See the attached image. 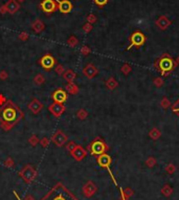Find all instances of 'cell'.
<instances>
[{"mask_svg":"<svg viewBox=\"0 0 179 200\" xmlns=\"http://www.w3.org/2000/svg\"><path fill=\"white\" fill-rule=\"evenodd\" d=\"M67 140H68V136L61 130H58L55 134L52 135L51 137V142L56 146H58V147H63L65 144L67 143Z\"/></svg>","mask_w":179,"mask_h":200,"instance_id":"obj_9","label":"cell"},{"mask_svg":"<svg viewBox=\"0 0 179 200\" xmlns=\"http://www.w3.org/2000/svg\"><path fill=\"white\" fill-rule=\"evenodd\" d=\"M155 163H156V161H155L154 158H149V160L147 161V165H149V167H153Z\"/></svg>","mask_w":179,"mask_h":200,"instance_id":"obj_41","label":"cell"},{"mask_svg":"<svg viewBox=\"0 0 179 200\" xmlns=\"http://www.w3.org/2000/svg\"><path fill=\"white\" fill-rule=\"evenodd\" d=\"M44 82H45V78L42 73H38V75H35V78H34V83H35L36 85H38V86L42 85Z\"/></svg>","mask_w":179,"mask_h":200,"instance_id":"obj_23","label":"cell"},{"mask_svg":"<svg viewBox=\"0 0 179 200\" xmlns=\"http://www.w3.org/2000/svg\"><path fill=\"white\" fill-rule=\"evenodd\" d=\"M130 41H131V44L128 47V49H130L133 46H135V47H140L144 43V41H146V37H144V35L142 32H135L130 37Z\"/></svg>","mask_w":179,"mask_h":200,"instance_id":"obj_7","label":"cell"},{"mask_svg":"<svg viewBox=\"0 0 179 200\" xmlns=\"http://www.w3.org/2000/svg\"><path fill=\"white\" fill-rule=\"evenodd\" d=\"M131 70V68L129 67V65H124V67H122V71L124 73H128Z\"/></svg>","mask_w":179,"mask_h":200,"instance_id":"obj_43","label":"cell"},{"mask_svg":"<svg viewBox=\"0 0 179 200\" xmlns=\"http://www.w3.org/2000/svg\"><path fill=\"white\" fill-rule=\"evenodd\" d=\"M51 98L55 103H59V104H64L68 99L67 92L64 89H57L54 91L51 94Z\"/></svg>","mask_w":179,"mask_h":200,"instance_id":"obj_10","label":"cell"},{"mask_svg":"<svg viewBox=\"0 0 179 200\" xmlns=\"http://www.w3.org/2000/svg\"><path fill=\"white\" fill-rule=\"evenodd\" d=\"M88 116V112L85 109H79L77 112V118L80 120H85Z\"/></svg>","mask_w":179,"mask_h":200,"instance_id":"obj_25","label":"cell"},{"mask_svg":"<svg viewBox=\"0 0 179 200\" xmlns=\"http://www.w3.org/2000/svg\"><path fill=\"white\" fill-rule=\"evenodd\" d=\"M156 24L158 25L160 30H166V28L171 24V22L168 20V18L166 17V16H161V17L156 21Z\"/></svg>","mask_w":179,"mask_h":200,"instance_id":"obj_21","label":"cell"},{"mask_svg":"<svg viewBox=\"0 0 179 200\" xmlns=\"http://www.w3.org/2000/svg\"><path fill=\"white\" fill-rule=\"evenodd\" d=\"M65 89H66V92L70 93V94H77L79 92V87L73 82L68 83L67 85H66V87H65Z\"/></svg>","mask_w":179,"mask_h":200,"instance_id":"obj_22","label":"cell"},{"mask_svg":"<svg viewBox=\"0 0 179 200\" xmlns=\"http://www.w3.org/2000/svg\"><path fill=\"white\" fill-rule=\"evenodd\" d=\"M81 54L84 56H87L90 54V48L88 47V46H83L82 48H81Z\"/></svg>","mask_w":179,"mask_h":200,"instance_id":"obj_36","label":"cell"},{"mask_svg":"<svg viewBox=\"0 0 179 200\" xmlns=\"http://www.w3.org/2000/svg\"><path fill=\"white\" fill-rule=\"evenodd\" d=\"M39 64H40V66L43 68V69L50 70L52 67H55L56 59L52 57L51 55H49V54H46V55H44L39 60Z\"/></svg>","mask_w":179,"mask_h":200,"instance_id":"obj_6","label":"cell"},{"mask_svg":"<svg viewBox=\"0 0 179 200\" xmlns=\"http://www.w3.org/2000/svg\"><path fill=\"white\" fill-rule=\"evenodd\" d=\"M5 165L8 168H13V165H14V161H13L12 158H8V159L5 160Z\"/></svg>","mask_w":179,"mask_h":200,"instance_id":"obj_39","label":"cell"},{"mask_svg":"<svg viewBox=\"0 0 179 200\" xmlns=\"http://www.w3.org/2000/svg\"><path fill=\"white\" fill-rule=\"evenodd\" d=\"M5 6H6V10H8V14H15L19 11L20 8V3L18 2L17 0H8V2L5 3Z\"/></svg>","mask_w":179,"mask_h":200,"instance_id":"obj_16","label":"cell"},{"mask_svg":"<svg viewBox=\"0 0 179 200\" xmlns=\"http://www.w3.org/2000/svg\"><path fill=\"white\" fill-rule=\"evenodd\" d=\"M63 79L64 80H66L68 83L70 82H73L75 81V79L77 78V73L73 71V70L71 69H68V70H65V73H63Z\"/></svg>","mask_w":179,"mask_h":200,"instance_id":"obj_20","label":"cell"},{"mask_svg":"<svg viewBox=\"0 0 179 200\" xmlns=\"http://www.w3.org/2000/svg\"><path fill=\"white\" fill-rule=\"evenodd\" d=\"M28 143H30V146H32V147H35V146H37L38 144L40 143V139L38 138L37 135H32L30 138H28Z\"/></svg>","mask_w":179,"mask_h":200,"instance_id":"obj_26","label":"cell"},{"mask_svg":"<svg viewBox=\"0 0 179 200\" xmlns=\"http://www.w3.org/2000/svg\"><path fill=\"white\" fill-rule=\"evenodd\" d=\"M151 136H152L153 138H158V137H159V132L156 130V129H155V130H153V131L151 132Z\"/></svg>","mask_w":179,"mask_h":200,"instance_id":"obj_42","label":"cell"},{"mask_svg":"<svg viewBox=\"0 0 179 200\" xmlns=\"http://www.w3.org/2000/svg\"><path fill=\"white\" fill-rule=\"evenodd\" d=\"M162 194H163L164 196H170L172 194V192H173V190H172L171 188H170V185H166L163 189H162Z\"/></svg>","mask_w":179,"mask_h":200,"instance_id":"obj_29","label":"cell"},{"mask_svg":"<svg viewBox=\"0 0 179 200\" xmlns=\"http://www.w3.org/2000/svg\"><path fill=\"white\" fill-rule=\"evenodd\" d=\"M22 118L23 112L13 101L8 100L0 106V125L4 131L13 129Z\"/></svg>","mask_w":179,"mask_h":200,"instance_id":"obj_1","label":"cell"},{"mask_svg":"<svg viewBox=\"0 0 179 200\" xmlns=\"http://www.w3.org/2000/svg\"><path fill=\"white\" fill-rule=\"evenodd\" d=\"M157 66H158V69L162 73H169L174 67V62H173L171 58H161L157 63Z\"/></svg>","mask_w":179,"mask_h":200,"instance_id":"obj_8","label":"cell"},{"mask_svg":"<svg viewBox=\"0 0 179 200\" xmlns=\"http://www.w3.org/2000/svg\"><path fill=\"white\" fill-rule=\"evenodd\" d=\"M83 73H84V75L86 77V78L92 79V78H94L95 75H97V68L95 67L93 64L89 63V64H87V65L84 67V69H83Z\"/></svg>","mask_w":179,"mask_h":200,"instance_id":"obj_14","label":"cell"},{"mask_svg":"<svg viewBox=\"0 0 179 200\" xmlns=\"http://www.w3.org/2000/svg\"><path fill=\"white\" fill-rule=\"evenodd\" d=\"M18 38H19V40H21V41H26L28 38H30V35H28L27 33H25V32H22V33L19 34Z\"/></svg>","mask_w":179,"mask_h":200,"instance_id":"obj_34","label":"cell"},{"mask_svg":"<svg viewBox=\"0 0 179 200\" xmlns=\"http://www.w3.org/2000/svg\"><path fill=\"white\" fill-rule=\"evenodd\" d=\"M77 144L75 143V142H69V143L67 144V147H66V149H67V151H69L70 153L72 152V151L75 150V147H77Z\"/></svg>","mask_w":179,"mask_h":200,"instance_id":"obj_31","label":"cell"},{"mask_svg":"<svg viewBox=\"0 0 179 200\" xmlns=\"http://www.w3.org/2000/svg\"><path fill=\"white\" fill-rule=\"evenodd\" d=\"M40 8L45 14H52L58 10V2L56 0H42L40 3Z\"/></svg>","mask_w":179,"mask_h":200,"instance_id":"obj_5","label":"cell"},{"mask_svg":"<svg viewBox=\"0 0 179 200\" xmlns=\"http://www.w3.org/2000/svg\"><path fill=\"white\" fill-rule=\"evenodd\" d=\"M55 71H56V73H57L59 75H62L63 73H65V68H64V66L61 65V64H58V65L55 67Z\"/></svg>","mask_w":179,"mask_h":200,"instance_id":"obj_28","label":"cell"},{"mask_svg":"<svg viewBox=\"0 0 179 200\" xmlns=\"http://www.w3.org/2000/svg\"><path fill=\"white\" fill-rule=\"evenodd\" d=\"M32 30H34L35 33L40 34L41 32H43V30H44L45 25H44V23H43L42 21L40 20V19H37V20H36L35 22L32 23Z\"/></svg>","mask_w":179,"mask_h":200,"instance_id":"obj_19","label":"cell"},{"mask_svg":"<svg viewBox=\"0 0 179 200\" xmlns=\"http://www.w3.org/2000/svg\"><path fill=\"white\" fill-rule=\"evenodd\" d=\"M86 154H87V152H86L84 148L81 147V146H77L75 150L71 152L72 157L75 158V160H78V161L84 159V157L86 156Z\"/></svg>","mask_w":179,"mask_h":200,"instance_id":"obj_15","label":"cell"},{"mask_svg":"<svg viewBox=\"0 0 179 200\" xmlns=\"http://www.w3.org/2000/svg\"><path fill=\"white\" fill-rule=\"evenodd\" d=\"M6 13H8V10H6L5 4L1 5V6H0V14H1V15H5Z\"/></svg>","mask_w":179,"mask_h":200,"instance_id":"obj_40","label":"cell"},{"mask_svg":"<svg viewBox=\"0 0 179 200\" xmlns=\"http://www.w3.org/2000/svg\"><path fill=\"white\" fill-rule=\"evenodd\" d=\"M106 85H107V87L109 88V89H114V88L117 86V82L113 78H110L109 80L106 82Z\"/></svg>","mask_w":179,"mask_h":200,"instance_id":"obj_27","label":"cell"},{"mask_svg":"<svg viewBox=\"0 0 179 200\" xmlns=\"http://www.w3.org/2000/svg\"><path fill=\"white\" fill-rule=\"evenodd\" d=\"M93 1H94V3L97 5V6L103 8V6H105V5L107 4L109 0H93Z\"/></svg>","mask_w":179,"mask_h":200,"instance_id":"obj_32","label":"cell"},{"mask_svg":"<svg viewBox=\"0 0 179 200\" xmlns=\"http://www.w3.org/2000/svg\"><path fill=\"white\" fill-rule=\"evenodd\" d=\"M83 30H84L85 33L86 34H88V33H90L92 30V24H90V23H85L84 25H83Z\"/></svg>","mask_w":179,"mask_h":200,"instance_id":"obj_33","label":"cell"},{"mask_svg":"<svg viewBox=\"0 0 179 200\" xmlns=\"http://www.w3.org/2000/svg\"><path fill=\"white\" fill-rule=\"evenodd\" d=\"M27 107L30 110V112H32L34 114H38L43 109V104L38 99H32Z\"/></svg>","mask_w":179,"mask_h":200,"instance_id":"obj_13","label":"cell"},{"mask_svg":"<svg viewBox=\"0 0 179 200\" xmlns=\"http://www.w3.org/2000/svg\"><path fill=\"white\" fill-rule=\"evenodd\" d=\"M87 22L90 23V24H93L94 22H97V17H95L93 14H90V15H88V17H87Z\"/></svg>","mask_w":179,"mask_h":200,"instance_id":"obj_35","label":"cell"},{"mask_svg":"<svg viewBox=\"0 0 179 200\" xmlns=\"http://www.w3.org/2000/svg\"><path fill=\"white\" fill-rule=\"evenodd\" d=\"M58 8L62 14H68L72 11V3L69 0H58Z\"/></svg>","mask_w":179,"mask_h":200,"instance_id":"obj_12","label":"cell"},{"mask_svg":"<svg viewBox=\"0 0 179 200\" xmlns=\"http://www.w3.org/2000/svg\"><path fill=\"white\" fill-rule=\"evenodd\" d=\"M6 99L4 98V95H2V94H0V106L1 105H3V104H4L5 102H6Z\"/></svg>","mask_w":179,"mask_h":200,"instance_id":"obj_44","label":"cell"},{"mask_svg":"<svg viewBox=\"0 0 179 200\" xmlns=\"http://www.w3.org/2000/svg\"><path fill=\"white\" fill-rule=\"evenodd\" d=\"M175 171V169H174V165H170L169 167H168V172L170 173V174H171V173H173Z\"/></svg>","mask_w":179,"mask_h":200,"instance_id":"obj_45","label":"cell"},{"mask_svg":"<svg viewBox=\"0 0 179 200\" xmlns=\"http://www.w3.org/2000/svg\"><path fill=\"white\" fill-rule=\"evenodd\" d=\"M19 174L26 182H30V181H32V180L36 178L37 172H36V170L34 169V167L28 165H25L22 170L20 171Z\"/></svg>","mask_w":179,"mask_h":200,"instance_id":"obj_4","label":"cell"},{"mask_svg":"<svg viewBox=\"0 0 179 200\" xmlns=\"http://www.w3.org/2000/svg\"><path fill=\"white\" fill-rule=\"evenodd\" d=\"M49 143H50V142H49V139H48L47 137H42L41 139H40V143L39 144L42 146L43 148H46L48 145H49Z\"/></svg>","mask_w":179,"mask_h":200,"instance_id":"obj_30","label":"cell"},{"mask_svg":"<svg viewBox=\"0 0 179 200\" xmlns=\"http://www.w3.org/2000/svg\"><path fill=\"white\" fill-rule=\"evenodd\" d=\"M172 109H173V111H174L175 113H177V114L179 115V100L173 105V108H172Z\"/></svg>","mask_w":179,"mask_h":200,"instance_id":"obj_38","label":"cell"},{"mask_svg":"<svg viewBox=\"0 0 179 200\" xmlns=\"http://www.w3.org/2000/svg\"><path fill=\"white\" fill-rule=\"evenodd\" d=\"M67 44L70 47H75L79 44V40H78V38L75 36H70L67 40Z\"/></svg>","mask_w":179,"mask_h":200,"instance_id":"obj_24","label":"cell"},{"mask_svg":"<svg viewBox=\"0 0 179 200\" xmlns=\"http://www.w3.org/2000/svg\"><path fill=\"white\" fill-rule=\"evenodd\" d=\"M89 150L92 155L99 156V155H102V154H104L105 151L107 150V146H106V144H105L102 139L97 138V139H94L91 144H90Z\"/></svg>","mask_w":179,"mask_h":200,"instance_id":"obj_3","label":"cell"},{"mask_svg":"<svg viewBox=\"0 0 179 200\" xmlns=\"http://www.w3.org/2000/svg\"><path fill=\"white\" fill-rule=\"evenodd\" d=\"M17 1H18V2H23V1H25V0H17Z\"/></svg>","mask_w":179,"mask_h":200,"instance_id":"obj_46","label":"cell"},{"mask_svg":"<svg viewBox=\"0 0 179 200\" xmlns=\"http://www.w3.org/2000/svg\"><path fill=\"white\" fill-rule=\"evenodd\" d=\"M97 163L103 168H108L111 163V157L108 154L104 153L97 157Z\"/></svg>","mask_w":179,"mask_h":200,"instance_id":"obj_18","label":"cell"},{"mask_svg":"<svg viewBox=\"0 0 179 200\" xmlns=\"http://www.w3.org/2000/svg\"><path fill=\"white\" fill-rule=\"evenodd\" d=\"M83 192H84V195L86 196V197H91V196L97 192V187H95V185L93 182L88 181V182L84 185Z\"/></svg>","mask_w":179,"mask_h":200,"instance_id":"obj_17","label":"cell"},{"mask_svg":"<svg viewBox=\"0 0 179 200\" xmlns=\"http://www.w3.org/2000/svg\"><path fill=\"white\" fill-rule=\"evenodd\" d=\"M8 78V73L5 70H1L0 71V80H6Z\"/></svg>","mask_w":179,"mask_h":200,"instance_id":"obj_37","label":"cell"},{"mask_svg":"<svg viewBox=\"0 0 179 200\" xmlns=\"http://www.w3.org/2000/svg\"><path fill=\"white\" fill-rule=\"evenodd\" d=\"M48 110L52 115H55L56 118H59L64 113L65 111V106L63 104H59V103H52L51 105L48 107Z\"/></svg>","mask_w":179,"mask_h":200,"instance_id":"obj_11","label":"cell"},{"mask_svg":"<svg viewBox=\"0 0 179 200\" xmlns=\"http://www.w3.org/2000/svg\"><path fill=\"white\" fill-rule=\"evenodd\" d=\"M41 200H78L64 185L58 183Z\"/></svg>","mask_w":179,"mask_h":200,"instance_id":"obj_2","label":"cell"}]
</instances>
